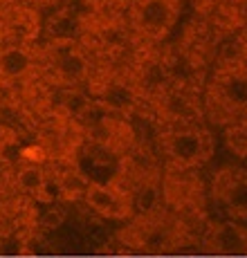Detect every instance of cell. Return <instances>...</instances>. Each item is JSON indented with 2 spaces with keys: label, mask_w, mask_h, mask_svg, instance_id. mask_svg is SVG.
I'll use <instances>...</instances> for the list:
<instances>
[{
  "label": "cell",
  "mask_w": 247,
  "mask_h": 258,
  "mask_svg": "<svg viewBox=\"0 0 247 258\" xmlns=\"http://www.w3.org/2000/svg\"><path fill=\"white\" fill-rule=\"evenodd\" d=\"M166 157L182 171L200 166L211 155V135L196 123H175L162 140Z\"/></svg>",
  "instance_id": "cell-1"
},
{
  "label": "cell",
  "mask_w": 247,
  "mask_h": 258,
  "mask_svg": "<svg viewBox=\"0 0 247 258\" xmlns=\"http://www.w3.org/2000/svg\"><path fill=\"white\" fill-rule=\"evenodd\" d=\"M131 25L146 41L169 36L180 16V0H131Z\"/></svg>",
  "instance_id": "cell-2"
},
{
  "label": "cell",
  "mask_w": 247,
  "mask_h": 258,
  "mask_svg": "<svg viewBox=\"0 0 247 258\" xmlns=\"http://www.w3.org/2000/svg\"><path fill=\"white\" fill-rule=\"evenodd\" d=\"M36 68V54L23 41L0 45V86L25 83Z\"/></svg>",
  "instance_id": "cell-3"
},
{
  "label": "cell",
  "mask_w": 247,
  "mask_h": 258,
  "mask_svg": "<svg viewBox=\"0 0 247 258\" xmlns=\"http://www.w3.org/2000/svg\"><path fill=\"white\" fill-rule=\"evenodd\" d=\"M83 200L92 211L108 220H124L131 216V200L126 198V193L110 184H97V182L86 184Z\"/></svg>",
  "instance_id": "cell-4"
},
{
  "label": "cell",
  "mask_w": 247,
  "mask_h": 258,
  "mask_svg": "<svg viewBox=\"0 0 247 258\" xmlns=\"http://www.w3.org/2000/svg\"><path fill=\"white\" fill-rule=\"evenodd\" d=\"M214 92L225 110H245L247 108V70H225L216 79Z\"/></svg>",
  "instance_id": "cell-5"
},
{
  "label": "cell",
  "mask_w": 247,
  "mask_h": 258,
  "mask_svg": "<svg viewBox=\"0 0 247 258\" xmlns=\"http://www.w3.org/2000/svg\"><path fill=\"white\" fill-rule=\"evenodd\" d=\"M216 180L220 184V196L227 209L238 216H247V171L229 168Z\"/></svg>",
  "instance_id": "cell-6"
},
{
  "label": "cell",
  "mask_w": 247,
  "mask_h": 258,
  "mask_svg": "<svg viewBox=\"0 0 247 258\" xmlns=\"http://www.w3.org/2000/svg\"><path fill=\"white\" fill-rule=\"evenodd\" d=\"M52 70L66 81H79L86 77V58L74 45L56 47L52 54Z\"/></svg>",
  "instance_id": "cell-7"
},
{
  "label": "cell",
  "mask_w": 247,
  "mask_h": 258,
  "mask_svg": "<svg viewBox=\"0 0 247 258\" xmlns=\"http://www.w3.org/2000/svg\"><path fill=\"white\" fill-rule=\"evenodd\" d=\"M18 186L25 193H36L45 186V173L38 164H25L18 171Z\"/></svg>",
  "instance_id": "cell-8"
},
{
  "label": "cell",
  "mask_w": 247,
  "mask_h": 258,
  "mask_svg": "<svg viewBox=\"0 0 247 258\" xmlns=\"http://www.w3.org/2000/svg\"><path fill=\"white\" fill-rule=\"evenodd\" d=\"M240 47H243V52L247 56V27L243 29V34H240Z\"/></svg>",
  "instance_id": "cell-9"
}]
</instances>
